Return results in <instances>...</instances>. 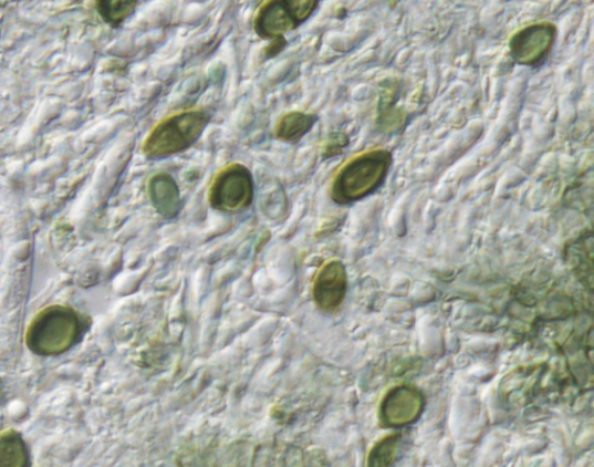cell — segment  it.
Masks as SVG:
<instances>
[{"label": "cell", "instance_id": "1", "mask_svg": "<svg viewBox=\"0 0 594 467\" xmlns=\"http://www.w3.org/2000/svg\"><path fill=\"white\" fill-rule=\"evenodd\" d=\"M86 329V319L73 308L51 305L32 319L25 343L37 356H61L82 340Z\"/></svg>", "mask_w": 594, "mask_h": 467}, {"label": "cell", "instance_id": "2", "mask_svg": "<svg viewBox=\"0 0 594 467\" xmlns=\"http://www.w3.org/2000/svg\"><path fill=\"white\" fill-rule=\"evenodd\" d=\"M394 155L374 149L348 160L333 179L331 198L337 205H351L378 191L390 174Z\"/></svg>", "mask_w": 594, "mask_h": 467}, {"label": "cell", "instance_id": "3", "mask_svg": "<svg viewBox=\"0 0 594 467\" xmlns=\"http://www.w3.org/2000/svg\"><path fill=\"white\" fill-rule=\"evenodd\" d=\"M211 115L204 108H189L166 116L144 139L148 158H165L191 148L209 126Z\"/></svg>", "mask_w": 594, "mask_h": 467}, {"label": "cell", "instance_id": "4", "mask_svg": "<svg viewBox=\"0 0 594 467\" xmlns=\"http://www.w3.org/2000/svg\"><path fill=\"white\" fill-rule=\"evenodd\" d=\"M256 180L241 163L223 167L213 178L208 193L210 206L222 214H238L253 204Z\"/></svg>", "mask_w": 594, "mask_h": 467}, {"label": "cell", "instance_id": "5", "mask_svg": "<svg viewBox=\"0 0 594 467\" xmlns=\"http://www.w3.org/2000/svg\"><path fill=\"white\" fill-rule=\"evenodd\" d=\"M317 7V0L265 2L257 12L254 31L264 40L284 38L310 19Z\"/></svg>", "mask_w": 594, "mask_h": 467}, {"label": "cell", "instance_id": "6", "mask_svg": "<svg viewBox=\"0 0 594 467\" xmlns=\"http://www.w3.org/2000/svg\"><path fill=\"white\" fill-rule=\"evenodd\" d=\"M557 34L553 22L532 23L510 39V55L519 65L539 68L551 56Z\"/></svg>", "mask_w": 594, "mask_h": 467}, {"label": "cell", "instance_id": "7", "mask_svg": "<svg viewBox=\"0 0 594 467\" xmlns=\"http://www.w3.org/2000/svg\"><path fill=\"white\" fill-rule=\"evenodd\" d=\"M425 408L423 393L408 385H400L388 392L381 404L379 417L388 428H404L418 422Z\"/></svg>", "mask_w": 594, "mask_h": 467}, {"label": "cell", "instance_id": "8", "mask_svg": "<svg viewBox=\"0 0 594 467\" xmlns=\"http://www.w3.org/2000/svg\"><path fill=\"white\" fill-rule=\"evenodd\" d=\"M348 290V276L344 263L327 262L315 276L312 295L316 307L332 313L340 309Z\"/></svg>", "mask_w": 594, "mask_h": 467}, {"label": "cell", "instance_id": "9", "mask_svg": "<svg viewBox=\"0 0 594 467\" xmlns=\"http://www.w3.org/2000/svg\"><path fill=\"white\" fill-rule=\"evenodd\" d=\"M148 196L156 212L165 219L176 218L181 208V196L175 178L157 173L148 180Z\"/></svg>", "mask_w": 594, "mask_h": 467}, {"label": "cell", "instance_id": "10", "mask_svg": "<svg viewBox=\"0 0 594 467\" xmlns=\"http://www.w3.org/2000/svg\"><path fill=\"white\" fill-rule=\"evenodd\" d=\"M565 261L580 282L593 291V231L584 230L565 246Z\"/></svg>", "mask_w": 594, "mask_h": 467}, {"label": "cell", "instance_id": "11", "mask_svg": "<svg viewBox=\"0 0 594 467\" xmlns=\"http://www.w3.org/2000/svg\"><path fill=\"white\" fill-rule=\"evenodd\" d=\"M317 116L302 111H291L282 116L275 128V136L286 144H299L314 127Z\"/></svg>", "mask_w": 594, "mask_h": 467}, {"label": "cell", "instance_id": "12", "mask_svg": "<svg viewBox=\"0 0 594 467\" xmlns=\"http://www.w3.org/2000/svg\"><path fill=\"white\" fill-rule=\"evenodd\" d=\"M0 467H31L28 443L14 429L0 434Z\"/></svg>", "mask_w": 594, "mask_h": 467}, {"label": "cell", "instance_id": "13", "mask_svg": "<svg viewBox=\"0 0 594 467\" xmlns=\"http://www.w3.org/2000/svg\"><path fill=\"white\" fill-rule=\"evenodd\" d=\"M138 3L135 0H100L96 10L107 25L118 29L135 12Z\"/></svg>", "mask_w": 594, "mask_h": 467}, {"label": "cell", "instance_id": "14", "mask_svg": "<svg viewBox=\"0 0 594 467\" xmlns=\"http://www.w3.org/2000/svg\"><path fill=\"white\" fill-rule=\"evenodd\" d=\"M400 434H393L376 443L368 456V467H392L400 448Z\"/></svg>", "mask_w": 594, "mask_h": 467}, {"label": "cell", "instance_id": "15", "mask_svg": "<svg viewBox=\"0 0 594 467\" xmlns=\"http://www.w3.org/2000/svg\"><path fill=\"white\" fill-rule=\"evenodd\" d=\"M350 145V138L346 134L336 133L334 134L330 142L326 145L324 151V156L326 158L336 156L342 153V149L346 148Z\"/></svg>", "mask_w": 594, "mask_h": 467}, {"label": "cell", "instance_id": "16", "mask_svg": "<svg viewBox=\"0 0 594 467\" xmlns=\"http://www.w3.org/2000/svg\"><path fill=\"white\" fill-rule=\"evenodd\" d=\"M285 45H286L285 38L271 40V42L269 43V45L265 49V56L268 59H272V58L278 56L281 52L284 51Z\"/></svg>", "mask_w": 594, "mask_h": 467}]
</instances>
